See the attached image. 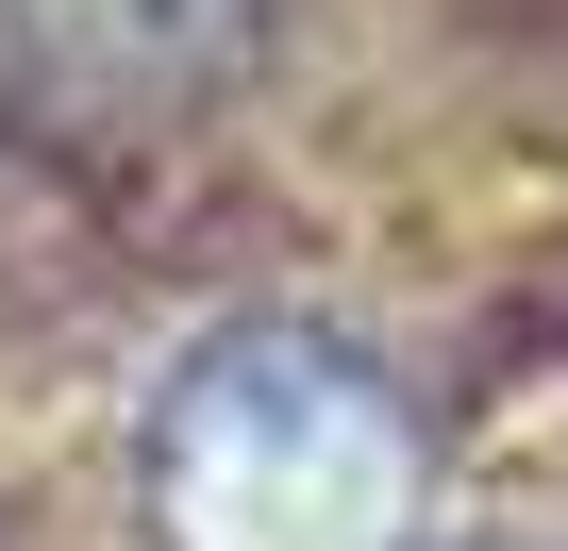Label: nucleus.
Returning a JSON list of instances; mask_svg holds the SVG:
<instances>
[{"label":"nucleus","mask_w":568,"mask_h":551,"mask_svg":"<svg viewBox=\"0 0 568 551\" xmlns=\"http://www.w3.org/2000/svg\"><path fill=\"white\" fill-rule=\"evenodd\" d=\"M267 0H0V84L51 118H151L251 51Z\"/></svg>","instance_id":"obj_2"},{"label":"nucleus","mask_w":568,"mask_h":551,"mask_svg":"<svg viewBox=\"0 0 568 551\" xmlns=\"http://www.w3.org/2000/svg\"><path fill=\"white\" fill-rule=\"evenodd\" d=\"M134 501H151V551H418L435 451L352 335L234 318L168 368Z\"/></svg>","instance_id":"obj_1"}]
</instances>
